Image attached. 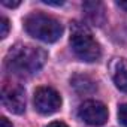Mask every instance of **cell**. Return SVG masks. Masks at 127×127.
<instances>
[{"label":"cell","mask_w":127,"mask_h":127,"mask_svg":"<svg viewBox=\"0 0 127 127\" xmlns=\"http://www.w3.org/2000/svg\"><path fill=\"white\" fill-rule=\"evenodd\" d=\"M48 54L45 49L33 45L17 43L6 54V69L18 76H32L39 72L46 63Z\"/></svg>","instance_id":"obj_1"},{"label":"cell","mask_w":127,"mask_h":127,"mask_svg":"<svg viewBox=\"0 0 127 127\" xmlns=\"http://www.w3.org/2000/svg\"><path fill=\"white\" fill-rule=\"evenodd\" d=\"M70 48L78 58L87 63L97 61L102 55V48L94 39L87 24L73 21L70 24Z\"/></svg>","instance_id":"obj_2"},{"label":"cell","mask_w":127,"mask_h":127,"mask_svg":"<svg viewBox=\"0 0 127 127\" xmlns=\"http://www.w3.org/2000/svg\"><path fill=\"white\" fill-rule=\"evenodd\" d=\"M24 29L32 37L46 43L57 42L63 34V26L60 21L42 12H33L27 15L24 18Z\"/></svg>","instance_id":"obj_3"},{"label":"cell","mask_w":127,"mask_h":127,"mask_svg":"<svg viewBox=\"0 0 127 127\" xmlns=\"http://www.w3.org/2000/svg\"><path fill=\"white\" fill-rule=\"evenodd\" d=\"M34 108L42 115H51L61 108L60 94L51 87H39L34 91Z\"/></svg>","instance_id":"obj_4"},{"label":"cell","mask_w":127,"mask_h":127,"mask_svg":"<svg viewBox=\"0 0 127 127\" xmlns=\"http://www.w3.org/2000/svg\"><path fill=\"white\" fill-rule=\"evenodd\" d=\"M78 115L79 118L87 123L88 126H103L108 121V108L99 102V100H85L84 103H81L79 109H78Z\"/></svg>","instance_id":"obj_5"},{"label":"cell","mask_w":127,"mask_h":127,"mask_svg":"<svg viewBox=\"0 0 127 127\" xmlns=\"http://www.w3.org/2000/svg\"><path fill=\"white\" fill-rule=\"evenodd\" d=\"M2 102L3 106L12 114H23L26 111V91L21 85L5 84L2 88Z\"/></svg>","instance_id":"obj_6"},{"label":"cell","mask_w":127,"mask_h":127,"mask_svg":"<svg viewBox=\"0 0 127 127\" xmlns=\"http://www.w3.org/2000/svg\"><path fill=\"white\" fill-rule=\"evenodd\" d=\"M111 73L117 88L127 93V60L114 58L111 63Z\"/></svg>","instance_id":"obj_7"},{"label":"cell","mask_w":127,"mask_h":127,"mask_svg":"<svg viewBox=\"0 0 127 127\" xmlns=\"http://www.w3.org/2000/svg\"><path fill=\"white\" fill-rule=\"evenodd\" d=\"M82 11L93 26H102L106 20L105 8L100 2H85L82 3Z\"/></svg>","instance_id":"obj_8"},{"label":"cell","mask_w":127,"mask_h":127,"mask_svg":"<svg viewBox=\"0 0 127 127\" xmlns=\"http://www.w3.org/2000/svg\"><path fill=\"white\" fill-rule=\"evenodd\" d=\"M70 84L78 93H84V94L91 93V91L96 90V82L87 75H75L70 79Z\"/></svg>","instance_id":"obj_9"},{"label":"cell","mask_w":127,"mask_h":127,"mask_svg":"<svg viewBox=\"0 0 127 127\" xmlns=\"http://www.w3.org/2000/svg\"><path fill=\"white\" fill-rule=\"evenodd\" d=\"M118 121L127 127V103H123L118 106Z\"/></svg>","instance_id":"obj_10"},{"label":"cell","mask_w":127,"mask_h":127,"mask_svg":"<svg viewBox=\"0 0 127 127\" xmlns=\"http://www.w3.org/2000/svg\"><path fill=\"white\" fill-rule=\"evenodd\" d=\"M0 27H2V33H0V37L5 39L8 36V32H9V21L6 17H2V20H0Z\"/></svg>","instance_id":"obj_11"},{"label":"cell","mask_w":127,"mask_h":127,"mask_svg":"<svg viewBox=\"0 0 127 127\" xmlns=\"http://www.w3.org/2000/svg\"><path fill=\"white\" fill-rule=\"evenodd\" d=\"M20 3L21 2H9V0H2V5H5L8 8H17V6H20Z\"/></svg>","instance_id":"obj_12"},{"label":"cell","mask_w":127,"mask_h":127,"mask_svg":"<svg viewBox=\"0 0 127 127\" xmlns=\"http://www.w3.org/2000/svg\"><path fill=\"white\" fill-rule=\"evenodd\" d=\"M46 127H69V126L64 124L63 121H52V123H49Z\"/></svg>","instance_id":"obj_13"},{"label":"cell","mask_w":127,"mask_h":127,"mask_svg":"<svg viewBox=\"0 0 127 127\" xmlns=\"http://www.w3.org/2000/svg\"><path fill=\"white\" fill-rule=\"evenodd\" d=\"M0 127H14V126L8 121V118L2 117V118H0Z\"/></svg>","instance_id":"obj_14"},{"label":"cell","mask_w":127,"mask_h":127,"mask_svg":"<svg viewBox=\"0 0 127 127\" xmlns=\"http://www.w3.org/2000/svg\"><path fill=\"white\" fill-rule=\"evenodd\" d=\"M45 5H51V6H61L64 2H51V0H42Z\"/></svg>","instance_id":"obj_15"},{"label":"cell","mask_w":127,"mask_h":127,"mask_svg":"<svg viewBox=\"0 0 127 127\" xmlns=\"http://www.w3.org/2000/svg\"><path fill=\"white\" fill-rule=\"evenodd\" d=\"M117 6H120L121 9H124L127 12V2H117Z\"/></svg>","instance_id":"obj_16"}]
</instances>
